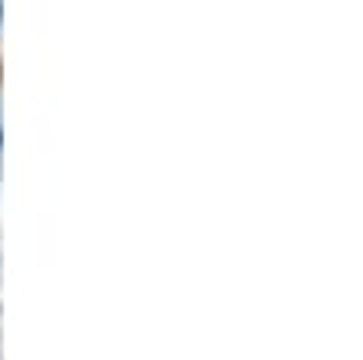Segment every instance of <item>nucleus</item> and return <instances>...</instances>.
Returning <instances> with one entry per match:
<instances>
[{"instance_id":"nucleus-1","label":"nucleus","mask_w":363,"mask_h":360,"mask_svg":"<svg viewBox=\"0 0 363 360\" xmlns=\"http://www.w3.org/2000/svg\"><path fill=\"white\" fill-rule=\"evenodd\" d=\"M0 146H4V124H0Z\"/></svg>"}]
</instances>
